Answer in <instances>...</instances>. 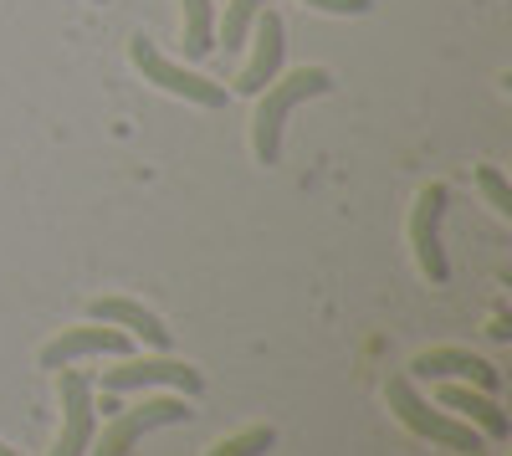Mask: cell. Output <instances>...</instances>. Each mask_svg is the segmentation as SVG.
Masks as SVG:
<instances>
[{"label":"cell","mask_w":512,"mask_h":456,"mask_svg":"<svg viewBox=\"0 0 512 456\" xmlns=\"http://www.w3.org/2000/svg\"><path fill=\"white\" fill-rule=\"evenodd\" d=\"M333 93V72L328 67H297L292 77L282 82H267L262 103H256V118H251V149L262 164H277L282 159V129H287V113L303 103V98H323Z\"/></svg>","instance_id":"6da1fadb"},{"label":"cell","mask_w":512,"mask_h":456,"mask_svg":"<svg viewBox=\"0 0 512 456\" xmlns=\"http://www.w3.org/2000/svg\"><path fill=\"white\" fill-rule=\"evenodd\" d=\"M384 400H390V410L425 441H436L446 451H482V436L466 426V421H451L446 410H431V400H425L415 390L410 375H390V385H384Z\"/></svg>","instance_id":"7a4b0ae2"},{"label":"cell","mask_w":512,"mask_h":456,"mask_svg":"<svg viewBox=\"0 0 512 456\" xmlns=\"http://www.w3.org/2000/svg\"><path fill=\"white\" fill-rule=\"evenodd\" d=\"M175 421H190V405L180 395H154L134 410H113V421L93 436L88 456H128L154 426H175Z\"/></svg>","instance_id":"3957f363"},{"label":"cell","mask_w":512,"mask_h":456,"mask_svg":"<svg viewBox=\"0 0 512 456\" xmlns=\"http://www.w3.org/2000/svg\"><path fill=\"white\" fill-rule=\"evenodd\" d=\"M128 57H134V67L144 72V82H154V88L175 93V98H185V103H200V108H226V103H231V93L221 88V82H210V77H200V72L175 67L149 36H134V41H128Z\"/></svg>","instance_id":"277c9868"},{"label":"cell","mask_w":512,"mask_h":456,"mask_svg":"<svg viewBox=\"0 0 512 456\" xmlns=\"http://www.w3.org/2000/svg\"><path fill=\"white\" fill-rule=\"evenodd\" d=\"M446 205H451V190H446V185H425L420 200H415V211H410V246H415V262H420V272L431 277L436 287L451 282V262H446V246H441Z\"/></svg>","instance_id":"5b68a950"},{"label":"cell","mask_w":512,"mask_h":456,"mask_svg":"<svg viewBox=\"0 0 512 456\" xmlns=\"http://www.w3.org/2000/svg\"><path fill=\"white\" fill-rule=\"evenodd\" d=\"M57 390H62V436L52 446V456H88L93 436H98V405H93V380L77 369H57Z\"/></svg>","instance_id":"8992f818"},{"label":"cell","mask_w":512,"mask_h":456,"mask_svg":"<svg viewBox=\"0 0 512 456\" xmlns=\"http://www.w3.org/2000/svg\"><path fill=\"white\" fill-rule=\"evenodd\" d=\"M103 395H123V390H149V385H169L180 395H200L205 390V375L190 369L185 359H128L118 369H103Z\"/></svg>","instance_id":"52a82bcc"},{"label":"cell","mask_w":512,"mask_h":456,"mask_svg":"<svg viewBox=\"0 0 512 456\" xmlns=\"http://www.w3.org/2000/svg\"><path fill=\"white\" fill-rule=\"evenodd\" d=\"M128 349V334L123 328H113V323H82V328H62V334L52 339V344H41V369H62V364H72V359H93V354H113V359H123Z\"/></svg>","instance_id":"ba28073f"},{"label":"cell","mask_w":512,"mask_h":456,"mask_svg":"<svg viewBox=\"0 0 512 456\" xmlns=\"http://www.w3.org/2000/svg\"><path fill=\"white\" fill-rule=\"evenodd\" d=\"M410 375H420V380H472L487 395H497V385H502V369L492 359L472 354V349H425V354H415Z\"/></svg>","instance_id":"9c48e42d"},{"label":"cell","mask_w":512,"mask_h":456,"mask_svg":"<svg viewBox=\"0 0 512 456\" xmlns=\"http://www.w3.org/2000/svg\"><path fill=\"white\" fill-rule=\"evenodd\" d=\"M282 57H287V26H282V16L267 6L262 16H256V52H251V62H246L241 77H236V93L256 98V93H262L267 82L282 72Z\"/></svg>","instance_id":"30bf717a"},{"label":"cell","mask_w":512,"mask_h":456,"mask_svg":"<svg viewBox=\"0 0 512 456\" xmlns=\"http://www.w3.org/2000/svg\"><path fill=\"white\" fill-rule=\"evenodd\" d=\"M88 318L113 323V328H128V334H139L149 349H169V344H175V334L164 328V318L149 313V308L134 303V298H93V303H88Z\"/></svg>","instance_id":"8fae6325"},{"label":"cell","mask_w":512,"mask_h":456,"mask_svg":"<svg viewBox=\"0 0 512 456\" xmlns=\"http://www.w3.org/2000/svg\"><path fill=\"white\" fill-rule=\"evenodd\" d=\"M446 410H461L466 421H477L492 441H502L507 436V410L487 395V390H466V385H441V395H436Z\"/></svg>","instance_id":"7c38bea8"},{"label":"cell","mask_w":512,"mask_h":456,"mask_svg":"<svg viewBox=\"0 0 512 456\" xmlns=\"http://www.w3.org/2000/svg\"><path fill=\"white\" fill-rule=\"evenodd\" d=\"M180 11H185V57L190 62H205L210 52H216V6L210 0H180Z\"/></svg>","instance_id":"4fadbf2b"},{"label":"cell","mask_w":512,"mask_h":456,"mask_svg":"<svg viewBox=\"0 0 512 456\" xmlns=\"http://www.w3.org/2000/svg\"><path fill=\"white\" fill-rule=\"evenodd\" d=\"M267 11V0H226V21H221V41H226V57L236 47H246V36L256 26V16Z\"/></svg>","instance_id":"5bb4252c"},{"label":"cell","mask_w":512,"mask_h":456,"mask_svg":"<svg viewBox=\"0 0 512 456\" xmlns=\"http://www.w3.org/2000/svg\"><path fill=\"white\" fill-rule=\"evenodd\" d=\"M272 446H277V431L272 426H246V431L226 436L221 446H210L205 456H267Z\"/></svg>","instance_id":"9a60e30c"},{"label":"cell","mask_w":512,"mask_h":456,"mask_svg":"<svg viewBox=\"0 0 512 456\" xmlns=\"http://www.w3.org/2000/svg\"><path fill=\"white\" fill-rule=\"evenodd\" d=\"M477 190L487 195V205H492L497 216H512V190H507V180H502L497 164H477Z\"/></svg>","instance_id":"2e32d148"},{"label":"cell","mask_w":512,"mask_h":456,"mask_svg":"<svg viewBox=\"0 0 512 456\" xmlns=\"http://www.w3.org/2000/svg\"><path fill=\"white\" fill-rule=\"evenodd\" d=\"M313 11H328V16H364L374 0H308Z\"/></svg>","instance_id":"e0dca14e"},{"label":"cell","mask_w":512,"mask_h":456,"mask_svg":"<svg viewBox=\"0 0 512 456\" xmlns=\"http://www.w3.org/2000/svg\"><path fill=\"white\" fill-rule=\"evenodd\" d=\"M0 456H21V451H11V446H6V441H0Z\"/></svg>","instance_id":"ac0fdd59"}]
</instances>
